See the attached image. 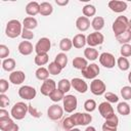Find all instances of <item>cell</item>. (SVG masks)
<instances>
[{
  "instance_id": "6da1fadb",
  "label": "cell",
  "mask_w": 131,
  "mask_h": 131,
  "mask_svg": "<svg viewBox=\"0 0 131 131\" xmlns=\"http://www.w3.org/2000/svg\"><path fill=\"white\" fill-rule=\"evenodd\" d=\"M23 24H20L19 20L17 19H11L6 24V28H5V35L8 38L14 39L17 38L18 36L21 35L23 32Z\"/></svg>"
},
{
  "instance_id": "7a4b0ae2",
  "label": "cell",
  "mask_w": 131,
  "mask_h": 131,
  "mask_svg": "<svg viewBox=\"0 0 131 131\" xmlns=\"http://www.w3.org/2000/svg\"><path fill=\"white\" fill-rule=\"evenodd\" d=\"M128 25H129V19L124 15H119L112 25V30L115 36L117 37L123 34L124 32H126L128 30Z\"/></svg>"
},
{
  "instance_id": "3957f363",
  "label": "cell",
  "mask_w": 131,
  "mask_h": 131,
  "mask_svg": "<svg viewBox=\"0 0 131 131\" xmlns=\"http://www.w3.org/2000/svg\"><path fill=\"white\" fill-rule=\"evenodd\" d=\"M29 113V105L24 101H18L13 104L10 110V115L14 120H23Z\"/></svg>"
},
{
  "instance_id": "277c9868",
  "label": "cell",
  "mask_w": 131,
  "mask_h": 131,
  "mask_svg": "<svg viewBox=\"0 0 131 131\" xmlns=\"http://www.w3.org/2000/svg\"><path fill=\"white\" fill-rule=\"evenodd\" d=\"M71 117L75 126H87L92 121V116L89 113H74Z\"/></svg>"
},
{
  "instance_id": "5b68a950",
  "label": "cell",
  "mask_w": 131,
  "mask_h": 131,
  "mask_svg": "<svg viewBox=\"0 0 131 131\" xmlns=\"http://www.w3.org/2000/svg\"><path fill=\"white\" fill-rule=\"evenodd\" d=\"M77 105H78V100H77V97L73 94H68V95H64L63 99H62V106H63V111L66 113H73L76 108H77Z\"/></svg>"
},
{
  "instance_id": "8992f818",
  "label": "cell",
  "mask_w": 131,
  "mask_h": 131,
  "mask_svg": "<svg viewBox=\"0 0 131 131\" xmlns=\"http://www.w3.org/2000/svg\"><path fill=\"white\" fill-rule=\"evenodd\" d=\"M51 48V41L49 38L43 37L40 38L36 45H35V52L36 54H42V53H48V51Z\"/></svg>"
},
{
  "instance_id": "52a82bcc",
  "label": "cell",
  "mask_w": 131,
  "mask_h": 131,
  "mask_svg": "<svg viewBox=\"0 0 131 131\" xmlns=\"http://www.w3.org/2000/svg\"><path fill=\"white\" fill-rule=\"evenodd\" d=\"M82 72V76L85 78V79H89V80H94L96 79V77L98 76L99 72H100V69L98 67V64L96 63H90L88 64L84 70L81 71Z\"/></svg>"
},
{
  "instance_id": "ba28073f",
  "label": "cell",
  "mask_w": 131,
  "mask_h": 131,
  "mask_svg": "<svg viewBox=\"0 0 131 131\" xmlns=\"http://www.w3.org/2000/svg\"><path fill=\"white\" fill-rule=\"evenodd\" d=\"M90 91L94 95H102L106 91V85L100 79H94L90 83Z\"/></svg>"
},
{
  "instance_id": "9c48e42d",
  "label": "cell",
  "mask_w": 131,
  "mask_h": 131,
  "mask_svg": "<svg viewBox=\"0 0 131 131\" xmlns=\"http://www.w3.org/2000/svg\"><path fill=\"white\" fill-rule=\"evenodd\" d=\"M18 96L25 100H32L33 98L36 97L37 91L34 87L30 85H24L18 89Z\"/></svg>"
},
{
  "instance_id": "30bf717a",
  "label": "cell",
  "mask_w": 131,
  "mask_h": 131,
  "mask_svg": "<svg viewBox=\"0 0 131 131\" xmlns=\"http://www.w3.org/2000/svg\"><path fill=\"white\" fill-rule=\"evenodd\" d=\"M86 41H87V44L89 45V47H95V46H98V45H101L104 41V36L102 35V33L100 32H93V33H90L87 38H86Z\"/></svg>"
},
{
  "instance_id": "8fae6325",
  "label": "cell",
  "mask_w": 131,
  "mask_h": 131,
  "mask_svg": "<svg viewBox=\"0 0 131 131\" xmlns=\"http://www.w3.org/2000/svg\"><path fill=\"white\" fill-rule=\"evenodd\" d=\"M98 59H99L100 64L102 67L106 68V69H113L117 63V60L115 59V56L110 52H102L99 55Z\"/></svg>"
},
{
  "instance_id": "7c38bea8",
  "label": "cell",
  "mask_w": 131,
  "mask_h": 131,
  "mask_svg": "<svg viewBox=\"0 0 131 131\" xmlns=\"http://www.w3.org/2000/svg\"><path fill=\"white\" fill-rule=\"evenodd\" d=\"M63 112H64L63 111V107H61L57 103H54V104H52V105H50L48 107V110H47V116L52 121H58L63 116Z\"/></svg>"
},
{
  "instance_id": "4fadbf2b",
  "label": "cell",
  "mask_w": 131,
  "mask_h": 131,
  "mask_svg": "<svg viewBox=\"0 0 131 131\" xmlns=\"http://www.w3.org/2000/svg\"><path fill=\"white\" fill-rule=\"evenodd\" d=\"M98 112H99V114L101 115V117L104 120L110 119V118H112L115 115L114 107L107 101H102L101 103H99V105H98Z\"/></svg>"
},
{
  "instance_id": "5bb4252c",
  "label": "cell",
  "mask_w": 131,
  "mask_h": 131,
  "mask_svg": "<svg viewBox=\"0 0 131 131\" xmlns=\"http://www.w3.org/2000/svg\"><path fill=\"white\" fill-rule=\"evenodd\" d=\"M55 89H56V83L53 79H47V80L43 81V83L40 87L41 94L44 96H49Z\"/></svg>"
},
{
  "instance_id": "9a60e30c",
  "label": "cell",
  "mask_w": 131,
  "mask_h": 131,
  "mask_svg": "<svg viewBox=\"0 0 131 131\" xmlns=\"http://www.w3.org/2000/svg\"><path fill=\"white\" fill-rule=\"evenodd\" d=\"M0 129L2 131H18L19 127L9 117L5 119H0Z\"/></svg>"
},
{
  "instance_id": "2e32d148",
  "label": "cell",
  "mask_w": 131,
  "mask_h": 131,
  "mask_svg": "<svg viewBox=\"0 0 131 131\" xmlns=\"http://www.w3.org/2000/svg\"><path fill=\"white\" fill-rule=\"evenodd\" d=\"M71 84H72V87L79 93H85L88 90L87 83L81 78H73L71 80Z\"/></svg>"
},
{
  "instance_id": "e0dca14e",
  "label": "cell",
  "mask_w": 131,
  "mask_h": 131,
  "mask_svg": "<svg viewBox=\"0 0 131 131\" xmlns=\"http://www.w3.org/2000/svg\"><path fill=\"white\" fill-rule=\"evenodd\" d=\"M119 125V118L114 115L112 118L106 119L102 124V131H117Z\"/></svg>"
},
{
  "instance_id": "ac0fdd59",
  "label": "cell",
  "mask_w": 131,
  "mask_h": 131,
  "mask_svg": "<svg viewBox=\"0 0 131 131\" xmlns=\"http://www.w3.org/2000/svg\"><path fill=\"white\" fill-rule=\"evenodd\" d=\"M108 8L116 13H121L127 9V2L119 1V0H112L108 2Z\"/></svg>"
},
{
  "instance_id": "d6986e66",
  "label": "cell",
  "mask_w": 131,
  "mask_h": 131,
  "mask_svg": "<svg viewBox=\"0 0 131 131\" xmlns=\"http://www.w3.org/2000/svg\"><path fill=\"white\" fill-rule=\"evenodd\" d=\"M26 80V74L23 71H13L9 74V82L13 85H20Z\"/></svg>"
},
{
  "instance_id": "ffe728a7",
  "label": "cell",
  "mask_w": 131,
  "mask_h": 131,
  "mask_svg": "<svg viewBox=\"0 0 131 131\" xmlns=\"http://www.w3.org/2000/svg\"><path fill=\"white\" fill-rule=\"evenodd\" d=\"M17 50L21 55H30L33 50H35V47H33V44L30 41H21L18 46H17Z\"/></svg>"
},
{
  "instance_id": "44dd1931",
  "label": "cell",
  "mask_w": 131,
  "mask_h": 131,
  "mask_svg": "<svg viewBox=\"0 0 131 131\" xmlns=\"http://www.w3.org/2000/svg\"><path fill=\"white\" fill-rule=\"evenodd\" d=\"M90 20L88 17L86 16H79L76 19V28L80 31V32H86L89 28H90Z\"/></svg>"
},
{
  "instance_id": "7402d4cb",
  "label": "cell",
  "mask_w": 131,
  "mask_h": 131,
  "mask_svg": "<svg viewBox=\"0 0 131 131\" xmlns=\"http://www.w3.org/2000/svg\"><path fill=\"white\" fill-rule=\"evenodd\" d=\"M86 36L82 33L80 34H77L74 36V38L72 39V42H73V46L77 49H81L83 48L86 44H87V41H86Z\"/></svg>"
},
{
  "instance_id": "603a6c76",
  "label": "cell",
  "mask_w": 131,
  "mask_h": 131,
  "mask_svg": "<svg viewBox=\"0 0 131 131\" xmlns=\"http://www.w3.org/2000/svg\"><path fill=\"white\" fill-rule=\"evenodd\" d=\"M26 12L30 16H35L38 13H40V4L36 1H31L26 6Z\"/></svg>"
},
{
  "instance_id": "cb8c5ba5",
  "label": "cell",
  "mask_w": 131,
  "mask_h": 131,
  "mask_svg": "<svg viewBox=\"0 0 131 131\" xmlns=\"http://www.w3.org/2000/svg\"><path fill=\"white\" fill-rule=\"evenodd\" d=\"M37 26H38V21L33 16H27L23 20V27H24V29H27V30H31L32 31V30L36 29Z\"/></svg>"
},
{
  "instance_id": "d4e9b609",
  "label": "cell",
  "mask_w": 131,
  "mask_h": 131,
  "mask_svg": "<svg viewBox=\"0 0 131 131\" xmlns=\"http://www.w3.org/2000/svg\"><path fill=\"white\" fill-rule=\"evenodd\" d=\"M72 64H73V68L82 71V70H84V69L88 66V61H87V59L84 58V57L77 56V57H75V58L73 59Z\"/></svg>"
},
{
  "instance_id": "484cf974",
  "label": "cell",
  "mask_w": 131,
  "mask_h": 131,
  "mask_svg": "<svg viewBox=\"0 0 131 131\" xmlns=\"http://www.w3.org/2000/svg\"><path fill=\"white\" fill-rule=\"evenodd\" d=\"M91 27L95 32H99L104 27V18L102 16H94L91 21Z\"/></svg>"
},
{
  "instance_id": "4316f807",
  "label": "cell",
  "mask_w": 131,
  "mask_h": 131,
  "mask_svg": "<svg viewBox=\"0 0 131 131\" xmlns=\"http://www.w3.org/2000/svg\"><path fill=\"white\" fill-rule=\"evenodd\" d=\"M84 56L86 57L87 60H90V61H93L99 57L98 51L93 47H87L84 50Z\"/></svg>"
},
{
  "instance_id": "83f0119b",
  "label": "cell",
  "mask_w": 131,
  "mask_h": 131,
  "mask_svg": "<svg viewBox=\"0 0 131 131\" xmlns=\"http://www.w3.org/2000/svg\"><path fill=\"white\" fill-rule=\"evenodd\" d=\"M15 66H16L15 60L13 58H10V57L5 58L2 61V69L6 72H10V73L13 72L14 69H15Z\"/></svg>"
},
{
  "instance_id": "f1b7e54d",
  "label": "cell",
  "mask_w": 131,
  "mask_h": 131,
  "mask_svg": "<svg viewBox=\"0 0 131 131\" xmlns=\"http://www.w3.org/2000/svg\"><path fill=\"white\" fill-rule=\"evenodd\" d=\"M54 61L61 68V69H64L68 64V61H69V58H68V55L64 53V52H60V53H57L55 58H54Z\"/></svg>"
},
{
  "instance_id": "f546056e",
  "label": "cell",
  "mask_w": 131,
  "mask_h": 131,
  "mask_svg": "<svg viewBox=\"0 0 131 131\" xmlns=\"http://www.w3.org/2000/svg\"><path fill=\"white\" fill-rule=\"evenodd\" d=\"M49 75H50V74H49L48 70H47L46 68H44V67L38 68V69L36 70V72H35L36 78H37L38 80H40V81H45V80L49 79Z\"/></svg>"
},
{
  "instance_id": "4dcf8cb0",
  "label": "cell",
  "mask_w": 131,
  "mask_h": 131,
  "mask_svg": "<svg viewBox=\"0 0 131 131\" xmlns=\"http://www.w3.org/2000/svg\"><path fill=\"white\" fill-rule=\"evenodd\" d=\"M117 112L122 115V116H128L131 112V108H130V105L128 102L126 101H122V102H118V105H117Z\"/></svg>"
},
{
  "instance_id": "1f68e13d",
  "label": "cell",
  "mask_w": 131,
  "mask_h": 131,
  "mask_svg": "<svg viewBox=\"0 0 131 131\" xmlns=\"http://www.w3.org/2000/svg\"><path fill=\"white\" fill-rule=\"evenodd\" d=\"M53 12V7L49 2H42L40 4V14L43 16H48Z\"/></svg>"
},
{
  "instance_id": "d6a6232c",
  "label": "cell",
  "mask_w": 131,
  "mask_h": 131,
  "mask_svg": "<svg viewBox=\"0 0 131 131\" xmlns=\"http://www.w3.org/2000/svg\"><path fill=\"white\" fill-rule=\"evenodd\" d=\"M49 57H48V53H42V54H36L35 58H34V62L40 67H43L45 64L48 63Z\"/></svg>"
},
{
  "instance_id": "836d02e7",
  "label": "cell",
  "mask_w": 131,
  "mask_h": 131,
  "mask_svg": "<svg viewBox=\"0 0 131 131\" xmlns=\"http://www.w3.org/2000/svg\"><path fill=\"white\" fill-rule=\"evenodd\" d=\"M71 87H72L71 81L68 80V79H61V80H59L58 83H57V88H58L60 91H62L64 94L70 91Z\"/></svg>"
},
{
  "instance_id": "e575fe53",
  "label": "cell",
  "mask_w": 131,
  "mask_h": 131,
  "mask_svg": "<svg viewBox=\"0 0 131 131\" xmlns=\"http://www.w3.org/2000/svg\"><path fill=\"white\" fill-rule=\"evenodd\" d=\"M73 47V42L70 38H62L59 42V49L62 52H67L70 51L71 48Z\"/></svg>"
},
{
  "instance_id": "d590c367",
  "label": "cell",
  "mask_w": 131,
  "mask_h": 131,
  "mask_svg": "<svg viewBox=\"0 0 131 131\" xmlns=\"http://www.w3.org/2000/svg\"><path fill=\"white\" fill-rule=\"evenodd\" d=\"M116 39H117V41H118L119 43H121L122 45H123V44H129V42L131 41V31L127 30V31L124 32L123 34L117 36Z\"/></svg>"
},
{
  "instance_id": "8d00e7d4",
  "label": "cell",
  "mask_w": 131,
  "mask_h": 131,
  "mask_svg": "<svg viewBox=\"0 0 131 131\" xmlns=\"http://www.w3.org/2000/svg\"><path fill=\"white\" fill-rule=\"evenodd\" d=\"M117 66H118V68H119L121 71L126 72V71H128L129 68H130V62H129V60H128L126 57L121 56V57H119V58L117 59Z\"/></svg>"
},
{
  "instance_id": "74e56055",
  "label": "cell",
  "mask_w": 131,
  "mask_h": 131,
  "mask_svg": "<svg viewBox=\"0 0 131 131\" xmlns=\"http://www.w3.org/2000/svg\"><path fill=\"white\" fill-rule=\"evenodd\" d=\"M82 12L84 14V16L86 17H91V16H94L95 13H96V8L94 5L92 4H86L83 9H82Z\"/></svg>"
},
{
  "instance_id": "f35d334b",
  "label": "cell",
  "mask_w": 131,
  "mask_h": 131,
  "mask_svg": "<svg viewBox=\"0 0 131 131\" xmlns=\"http://www.w3.org/2000/svg\"><path fill=\"white\" fill-rule=\"evenodd\" d=\"M47 70L49 72L50 75H53V76H56V75H59L62 71V69L55 62V61H51L49 62L48 67H47Z\"/></svg>"
},
{
  "instance_id": "ab89813d",
  "label": "cell",
  "mask_w": 131,
  "mask_h": 131,
  "mask_svg": "<svg viewBox=\"0 0 131 131\" xmlns=\"http://www.w3.org/2000/svg\"><path fill=\"white\" fill-rule=\"evenodd\" d=\"M64 97V93L62 91H60L58 88H56L50 95H49V98L50 100H52L53 102H58V101H61Z\"/></svg>"
},
{
  "instance_id": "60d3db41",
  "label": "cell",
  "mask_w": 131,
  "mask_h": 131,
  "mask_svg": "<svg viewBox=\"0 0 131 131\" xmlns=\"http://www.w3.org/2000/svg\"><path fill=\"white\" fill-rule=\"evenodd\" d=\"M96 102L94 99H87L85 102H84V108L87 113H92L95 111L96 108Z\"/></svg>"
},
{
  "instance_id": "b9f144b4",
  "label": "cell",
  "mask_w": 131,
  "mask_h": 131,
  "mask_svg": "<svg viewBox=\"0 0 131 131\" xmlns=\"http://www.w3.org/2000/svg\"><path fill=\"white\" fill-rule=\"evenodd\" d=\"M105 101L110 102V103H117L119 101V96L117 94H115L114 92H105L103 94Z\"/></svg>"
},
{
  "instance_id": "7bdbcfd3",
  "label": "cell",
  "mask_w": 131,
  "mask_h": 131,
  "mask_svg": "<svg viewBox=\"0 0 131 131\" xmlns=\"http://www.w3.org/2000/svg\"><path fill=\"white\" fill-rule=\"evenodd\" d=\"M62 128L64 130H67V131H70L71 129L75 128V123H74V121H73V119H72L71 116L68 117V118H66L62 121Z\"/></svg>"
},
{
  "instance_id": "ee69618b",
  "label": "cell",
  "mask_w": 131,
  "mask_h": 131,
  "mask_svg": "<svg viewBox=\"0 0 131 131\" xmlns=\"http://www.w3.org/2000/svg\"><path fill=\"white\" fill-rule=\"evenodd\" d=\"M121 96L125 100H130L131 99V86H124L120 90Z\"/></svg>"
},
{
  "instance_id": "f6af8a7d",
  "label": "cell",
  "mask_w": 131,
  "mask_h": 131,
  "mask_svg": "<svg viewBox=\"0 0 131 131\" xmlns=\"http://www.w3.org/2000/svg\"><path fill=\"white\" fill-rule=\"evenodd\" d=\"M120 53H121V56L126 57V58L131 56V45L130 44H123L121 46Z\"/></svg>"
},
{
  "instance_id": "bcb514c9",
  "label": "cell",
  "mask_w": 131,
  "mask_h": 131,
  "mask_svg": "<svg viewBox=\"0 0 131 131\" xmlns=\"http://www.w3.org/2000/svg\"><path fill=\"white\" fill-rule=\"evenodd\" d=\"M21 38L25 40V41H30L32 39H34L35 35L33 33V31L31 30H27V29H23V32H21Z\"/></svg>"
},
{
  "instance_id": "7dc6e473",
  "label": "cell",
  "mask_w": 131,
  "mask_h": 131,
  "mask_svg": "<svg viewBox=\"0 0 131 131\" xmlns=\"http://www.w3.org/2000/svg\"><path fill=\"white\" fill-rule=\"evenodd\" d=\"M10 51H9V48L4 45V44H1L0 45V58L1 59H5V58H8V55H9Z\"/></svg>"
},
{
  "instance_id": "c3c4849f",
  "label": "cell",
  "mask_w": 131,
  "mask_h": 131,
  "mask_svg": "<svg viewBox=\"0 0 131 131\" xmlns=\"http://www.w3.org/2000/svg\"><path fill=\"white\" fill-rule=\"evenodd\" d=\"M8 88H9L8 81L5 79H0V93L5 94V92L8 90Z\"/></svg>"
},
{
  "instance_id": "681fc988",
  "label": "cell",
  "mask_w": 131,
  "mask_h": 131,
  "mask_svg": "<svg viewBox=\"0 0 131 131\" xmlns=\"http://www.w3.org/2000/svg\"><path fill=\"white\" fill-rule=\"evenodd\" d=\"M28 105H29V114H30L33 118H40V117H41V113H40L35 106H33L31 103L28 104Z\"/></svg>"
},
{
  "instance_id": "f907efd6",
  "label": "cell",
  "mask_w": 131,
  "mask_h": 131,
  "mask_svg": "<svg viewBox=\"0 0 131 131\" xmlns=\"http://www.w3.org/2000/svg\"><path fill=\"white\" fill-rule=\"evenodd\" d=\"M9 104V98L5 94H0V106L1 108H4Z\"/></svg>"
},
{
  "instance_id": "816d5d0a",
  "label": "cell",
  "mask_w": 131,
  "mask_h": 131,
  "mask_svg": "<svg viewBox=\"0 0 131 131\" xmlns=\"http://www.w3.org/2000/svg\"><path fill=\"white\" fill-rule=\"evenodd\" d=\"M5 118H9V114L6 110L1 108L0 110V119H5Z\"/></svg>"
},
{
  "instance_id": "f5cc1de1",
  "label": "cell",
  "mask_w": 131,
  "mask_h": 131,
  "mask_svg": "<svg viewBox=\"0 0 131 131\" xmlns=\"http://www.w3.org/2000/svg\"><path fill=\"white\" fill-rule=\"evenodd\" d=\"M55 3L58 6H66L69 4V0H55Z\"/></svg>"
},
{
  "instance_id": "db71d44e",
  "label": "cell",
  "mask_w": 131,
  "mask_h": 131,
  "mask_svg": "<svg viewBox=\"0 0 131 131\" xmlns=\"http://www.w3.org/2000/svg\"><path fill=\"white\" fill-rule=\"evenodd\" d=\"M84 131H96V129H95L93 126H87Z\"/></svg>"
},
{
  "instance_id": "11a10c76",
  "label": "cell",
  "mask_w": 131,
  "mask_h": 131,
  "mask_svg": "<svg viewBox=\"0 0 131 131\" xmlns=\"http://www.w3.org/2000/svg\"><path fill=\"white\" fill-rule=\"evenodd\" d=\"M128 81H129V83L131 84V72L128 74Z\"/></svg>"
},
{
  "instance_id": "9f6ffc18",
  "label": "cell",
  "mask_w": 131,
  "mask_h": 131,
  "mask_svg": "<svg viewBox=\"0 0 131 131\" xmlns=\"http://www.w3.org/2000/svg\"><path fill=\"white\" fill-rule=\"evenodd\" d=\"M128 30L131 31V19H129V25H128Z\"/></svg>"
},
{
  "instance_id": "6f0895ef",
  "label": "cell",
  "mask_w": 131,
  "mask_h": 131,
  "mask_svg": "<svg viewBox=\"0 0 131 131\" xmlns=\"http://www.w3.org/2000/svg\"><path fill=\"white\" fill-rule=\"evenodd\" d=\"M70 131H81L79 128H73V129H71Z\"/></svg>"
}]
</instances>
